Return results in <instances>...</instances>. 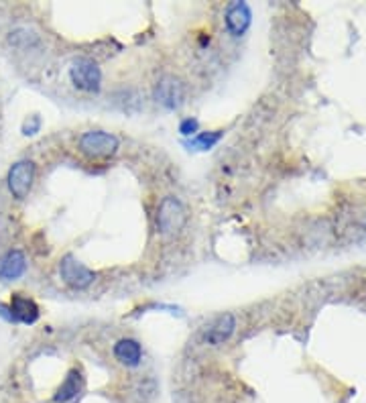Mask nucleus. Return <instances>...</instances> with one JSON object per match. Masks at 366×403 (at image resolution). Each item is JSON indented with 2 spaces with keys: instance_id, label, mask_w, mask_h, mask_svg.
Masks as SVG:
<instances>
[{
  "instance_id": "obj_12",
  "label": "nucleus",
  "mask_w": 366,
  "mask_h": 403,
  "mask_svg": "<svg viewBox=\"0 0 366 403\" xmlns=\"http://www.w3.org/2000/svg\"><path fill=\"white\" fill-rule=\"evenodd\" d=\"M79 387H81V375L77 373V371H72L67 377H65V381L61 383V387L58 389V393H55V403H67L72 402V399H76L77 393H79Z\"/></svg>"
},
{
  "instance_id": "obj_11",
  "label": "nucleus",
  "mask_w": 366,
  "mask_h": 403,
  "mask_svg": "<svg viewBox=\"0 0 366 403\" xmlns=\"http://www.w3.org/2000/svg\"><path fill=\"white\" fill-rule=\"evenodd\" d=\"M115 357L120 365L136 366L143 359V348L133 338H122L115 345Z\"/></svg>"
},
{
  "instance_id": "obj_4",
  "label": "nucleus",
  "mask_w": 366,
  "mask_h": 403,
  "mask_svg": "<svg viewBox=\"0 0 366 403\" xmlns=\"http://www.w3.org/2000/svg\"><path fill=\"white\" fill-rule=\"evenodd\" d=\"M33 181H35V163L29 159L17 161L8 169L6 184H8V192L13 193L15 200H25L31 193Z\"/></svg>"
},
{
  "instance_id": "obj_3",
  "label": "nucleus",
  "mask_w": 366,
  "mask_h": 403,
  "mask_svg": "<svg viewBox=\"0 0 366 403\" xmlns=\"http://www.w3.org/2000/svg\"><path fill=\"white\" fill-rule=\"evenodd\" d=\"M70 79L76 86L77 90L81 92H98L100 84H102V72L98 68V63H94L92 59L88 58H77L72 61L70 68Z\"/></svg>"
},
{
  "instance_id": "obj_13",
  "label": "nucleus",
  "mask_w": 366,
  "mask_h": 403,
  "mask_svg": "<svg viewBox=\"0 0 366 403\" xmlns=\"http://www.w3.org/2000/svg\"><path fill=\"white\" fill-rule=\"evenodd\" d=\"M220 136H222L220 131H212V133H197L192 141L188 143V147H193V149H197V151H208V149H212L214 145L220 141Z\"/></svg>"
},
{
  "instance_id": "obj_9",
  "label": "nucleus",
  "mask_w": 366,
  "mask_h": 403,
  "mask_svg": "<svg viewBox=\"0 0 366 403\" xmlns=\"http://www.w3.org/2000/svg\"><path fill=\"white\" fill-rule=\"evenodd\" d=\"M25 269H27L25 252L19 249L8 250L0 261V279L2 281H15L25 273Z\"/></svg>"
},
{
  "instance_id": "obj_7",
  "label": "nucleus",
  "mask_w": 366,
  "mask_h": 403,
  "mask_svg": "<svg viewBox=\"0 0 366 403\" xmlns=\"http://www.w3.org/2000/svg\"><path fill=\"white\" fill-rule=\"evenodd\" d=\"M0 312L6 320H13V322L35 324L39 320V306L31 298H25L22 293H15L11 298V306L0 307Z\"/></svg>"
},
{
  "instance_id": "obj_14",
  "label": "nucleus",
  "mask_w": 366,
  "mask_h": 403,
  "mask_svg": "<svg viewBox=\"0 0 366 403\" xmlns=\"http://www.w3.org/2000/svg\"><path fill=\"white\" fill-rule=\"evenodd\" d=\"M200 131V122L195 118H185L181 124H179V133L183 136H195Z\"/></svg>"
},
{
  "instance_id": "obj_15",
  "label": "nucleus",
  "mask_w": 366,
  "mask_h": 403,
  "mask_svg": "<svg viewBox=\"0 0 366 403\" xmlns=\"http://www.w3.org/2000/svg\"><path fill=\"white\" fill-rule=\"evenodd\" d=\"M39 127H41V120L39 116H29L22 124V133L25 134H37Z\"/></svg>"
},
{
  "instance_id": "obj_10",
  "label": "nucleus",
  "mask_w": 366,
  "mask_h": 403,
  "mask_svg": "<svg viewBox=\"0 0 366 403\" xmlns=\"http://www.w3.org/2000/svg\"><path fill=\"white\" fill-rule=\"evenodd\" d=\"M234 328H236V320H234V316H232V314H224V316H220V318L214 322L212 326L206 330L204 340L212 346L224 345V343H226V340L232 336Z\"/></svg>"
},
{
  "instance_id": "obj_1",
  "label": "nucleus",
  "mask_w": 366,
  "mask_h": 403,
  "mask_svg": "<svg viewBox=\"0 0 366 403\" xmlns=\"http://www.w3.org/2000/svg\"><path fill=\"white\" fill-rule=\"evenodd\" d=\"M77 149L88 159H108L118 151V139L106 131H88L79 136Z\"/></svg>"
},
{
  "instance_id": "obj_5",
  "label": "nucleus",
  "mask_w": 366,
  "mask_h": 403,
  "mask_svg": "<svg viewBox=\"0 0 366 403\" xmlns=\"http://www.w3.org/2000/svg\"><path fill=\"white\" fill-rule=\"evenodd\" d=\"M59 275L63 279V283H67L74 289L90 288L96 279L94 271L86 267L84 263H79L74 255H65L59 263Z\"/></svg>"
},
{
  "instance_id": "obj_2",
  "label": "nucleus",
  "mask_w": 366,
  "mask_h": 403,
  "mask_svg": "<svg viewBox=\"0 0 366 403\" xmlns=\"http://www.w3.org/2000/svg\"><path fill=\"white\" fill-rule=\"evenodd\" d=\"M185 218H188V214H185L183 204L174 196H167V198H163V202L159 204V210H157V229L161 234H175L183 229Z\"/></svg>"
},
{
  "instance_id": "obj_6",
  "label": "nucleus",
  "mask_w": 366,
  "mask_h": 403,
  "mask_svg": "<svg viewBox=\"0 0 366 403\" xmlns=\"http://www.w3.org/2000/svg\"><path fill=\"white\" fill-rule=\"evenodd\" d=\"M155 100L167 110H177L185 100V88L175 76H163L155 86Z\"/></svg>"
},
{
  "instance_id": "obj_8",
  "label": "nucleus",
  "mask_w": 366,
  "mask_h": 403,
  "mask_svg": "<svg viewBox=\"0 0 366 403\" xmlns=\"http://www.w3.org/2000/svg\"><path fill=\"white\" fill-rule=\"evenodd\" d=\"M251 6L247 2H232L226 11V29L232 37H242L251 27Z\"/></svg>"
}]
</instances>
